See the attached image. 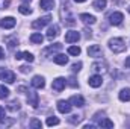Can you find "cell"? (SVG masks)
Returning a JSON list of instances; mask_svg holds the SVG:
<instances>
[{"instance_id": "1", "label": "cell", "mask_w": 130, "mask_h": 129, "mask_svg": "<svg viewBox=\"0 0 130 129\" xmlns=\"http://www.w3.org/2000/svg\"><path fill=\"white\" fill-rule=\"evenodd\" d=\"M109 49L113 52V53H123L126 50V44H124V40L123 38H112L109 41Z\"/></svg>"}, {"instance_id": "2", "label": "cell", "mask_w": 130, "mask_h": 129, "mask_svg": "<svg viewBox=\"0 0 130 129\" xmlns=\"http://www.w3.org/2000/svg\"><path fill=\"white\" fill-rule=\"evenodd\" d=\"M0 79L8 82V84H12L15 82V73L11 71V70H5V68H0Z\"/></svg>"}, {"instance_id": "3", "label": "cell", "mask_w": 130, "mask_h": 129, "mask_svg": "<svg viewBox=\"0 0 130 129\" xmlns=\"http://www.w3.org/2000/svg\"><path fill=\"white\" fill-rule=\"evenodd\" d=\"M50 20H52V15H44V17H41V18H38V20H35L32 23V28L33 29H42L45 24H48L50 23Z\"/></svg>"}, {"instance_id": "4", "label": "cell", "mask_w": 130, "mask_h": 129, "mask_svg": "<svg viewBox=\"0 0 130 129\" xmlns=\"http://www.w3.org/2000/svg\"><path fill=\"white\" fill-rule=\"evenodd\" d=\"M123 20H124L123 12H112V14L109 15V21H110V24H113V26H120V24L123 23Z\"/></svg>"}, {"instance_id": "5", "label": "cell", "mask_w": 130, "mask_h": 129, "mask_svg": "<svg viewBox=\"0 0 130 129\" xmlns=\"http://www.w3.org/2000/svg\"><path fill=\"white\" fill-rule=\"evenodd\" d=\"M15 24H17V20L14 17H5L0 20V26L5 29H12V28H15Z\"/></svg>"}, {"instance_id": "6", "label": "cell", "mask_w": 130, "mask_h": 129, "mask_svg": "<svg viewBox=\"0 0 130 129\" xmlns=\"http://www.w3.org/2000/svg\"><path fill=\"white\" fill-rule=\"evenodd\" d=\"M65 85H67V81H65V78H56L55 81H53V84H52V88L55 90V91H62L65 88Z\"/></svg>"}, {"instance_id": "7", "label": "cell", "mask_w": 130, "mask_h": 129, "mask_svg": "<svg viewBox=\"0 0 130 129\" xmlns=\"http://www.w3.org/2000/svg\"><path fill=\"white\" fill-rule=\"evenodd\" d=\"M71 103H70V100H59L58 102V111L59 112H62V114H68L70 111H71Z\"/></svg>"}, {"instance_id": "8", "label": "cell", "mask_w": 130, "mask_h": 129, "mask_svg": "<svg viewBox=\"0 0 130 129\" xmlns=\"http://www.w3.org/2000/svg\"><path fill=\"white\" fill-rule=\"evenodd\" d=\"M88 84H89V87H92V88H98V87H101V84H103V78H101V74H94V76H91V78L88 79Z\"/></svg>"}, {"instance_id": "9", "label": "cell", "mask_w": 130, "mask_h": 129, "mask_svg": "<svg viewBox=\"0 0 130 129\" xmlns=\"http://www.w3.org/2000/svg\"><path fill=\"white\" fill-rule=\"evenodd\" d=\"M27 103L32 105L33 108H36V106L39 105V96H38V93H35V91H27Z\"/></svg>"}, {"instance_id": "10", "label": "cell", "mask_w": 130, "mask_h": 129, "mask_svg": "<svg viewBox=\"0 0 130 129\" xmlns=\"http://www.w3.org/2000/svg\"><path fill=\"white\" fill-rule=\"evenodd\" d=\"M30 85H32L33 88H36V90H41V88H44V87H45V81H44V78H42V76H33Z\"/></svg>"}, {"instance_id": "11", "label": "cell", "mask_w": 130, "mask_h": 129, "mask_svg": "<svg viewBox=\"0 0 130 129\" xmlns=\"http://www.w3.org/2000/svg\"><path fill=\"white\" fill-rule=\"evenodd\" d=\"M101 53H103V50H101V47L98 44H92L91 47H88V55L92 56V58H100Z\"/></svg>"}, {"instance_id": "12", "label": "cell", "mask_w": 130, "mask_h": 129, "mask_svg": "<svg viewBox=\"0 0 130 129\" xmlns=\"http://www.w3.org/2000/svg\"><path fill=\"white\" fill-rule=\"evenodd\" d=\"M95 73H106L107 71V64H106V61H98V62H94L92 67H91Z\"/></svg>"}, {"instance_id": "13", "label": "cell", "mask_w": 130, "mask_h": 129, "mask_svg": "<svg viewBox=\"0 0 130 129\" xmlns=\"http://www.w3.org/2000/svg\"><path fill=\"white\" fill-rule=\"evenodd\" d=\"M80 40V33L77 31H70L65 33V41L67 43H77Z\"/></svg>"}, {"instance_id": "14", "label": "cell", "mask_w": 130, "mask_h": 129, "mask_svg": "<svg viewBox=\"0 0 130 129\" xmlns=\"http://www.w3.org/2000/svg\"><path fill=\"white\" fill-rule=\"evenodd\" d=\"M70 103L73 106H77V108H82L85 105V99L82 96H71L70 97Z\"/></svg>"}, {"instance_id": "15", "label": "cell", "mask_w": 130, "mask_h": 129, "mask_svg": "<svg viewBox=\"0 0 130 129\" xmlns=\"http://www.w3.org/2000/svg\"><path fill=\"white\" fill-rule=\"evenodd\" d=\"M53 62L58 64V65H65L68 62V56H65L64 53H56L53 56Z\"/></svg>"}, {"instance_id": "16", "label": "cell", "mask_w": 130, "mask_h": 129, "mask_svg": "<svg viewBox=\"0 0 130 129\" xmlns=\"http://www.w3.org/2000/svg\"><path fill=\"white\" fill-rule=\"evenodd\" d=\"M59 35V26L58 24H53V26H50L48 28V31H47V38L52 41L53 38H56Z\"/></svg>"}, {"instance_id": "17", "label": "cell", "mask_w": 130, "mask_h": 129, "mask_svg": "<svg viewBox=\"0 0 130 129\" xmlns=\"http://www.w3.org/2000/svg\"><path fill=\"white\" fill-rule=\"evenodd\" d=\"M39 8L44 11H52L55 8V0H41L39 2Z\"/></svg>"}, {"instance_id": "18", "label": "cell", "mask_w": 130, "mask_h": 129, "mask_svg": "<svg viewBox=\"0 0 130 129\" xmlns=\"http://www.w3.org/2000/svg\"><path fill=\"white\" fill-rule=\"evenodd\" d=\"M80 20L85 23V24H94L97 21V18L91 14H80Z\"/></svg>"}, {"instance_id": "19", "label": "cell", "mask_w": 130, "mask_h": 129, "mask_svg": "<svg viewBox=\"0 0 130 129\" xmlns=\"http://www.w3.org/2000/svg\"><path fill=\"white\" fill-rule=\"evenodd\" d=\"M61 49H62V44H59V43H56L55 46H50V47H47V49H45V50L42 52V55H44V56H47V55H48L50 52H53V53H55V52H59Z\"/></svg>"}, {"instance_id": "20", "label": "cell", "mask_w": 130, "mask_h": 129, "mask_svg": "<svg viewBox=\"0 0 130 129\" xmlns=\"http://www.w3.org/2000/svg\"><path fill=\"white\" fill-rule=\"evenodd\" d=\"M120 100L121 102H129L130 100V88H123L120 91Z\"/></svg>"}, {"instance_id": "21", "label": "cell", "mask_w": 130, "mask_h": 129, "mask_svg": "<svg viewBox=\"0 0 130 129\" xmlns=\"http://www.w3.org/2000/svg\"><path fill=\"white\" fill-rule=\"evenodd\" d=\"M42 41H44V36L41 33H32L30 35V43H33V44H42Z\"/></svg>"}, {"instance_id": "22", "label": "cell", "mask_w": 130, "mask_h": 129, "mask_svg": "<svg viewBox=\"0 0 130 129\" xmlns=\"http://www.w3.org/2000/svg\"><path fill=\"white\" fill-rule=\"evenodd\" d=\"M97 126H100V128H113V122H110L109 119H101Z\"/></svg>"}, {"instance_id": "23", "label": "cell", "mask_w": 130, "mask_h": 129, "mask_svg": "<svg viewBox=\"0 0 130 129\" xmlns=\"http://www.w3.org/2000/svg\"><path fill=\"white\" fill-rule=\"evenodd\" d=\"M106 3H107L106 0H95L92 6H94V9H95V11H103V9L106 8Z\"/></svg>"}, {"instance_id": "24", "label": "cell", "mask_w": 130, "mask_h": 129, "mask_svg": "<svg viewBox=\"0 0 130 129\" xmlns=\"http://www.w3.org/2000/svg\"><path fill=\"white\" fill-rule=\"evenodd\" d=\"M6 43H8V47H9V49H14L15 46H18V40H17V36L6 38Z\"/></svg>"}, {"instance_id": "25", "label": "cell", "mask_w": 130, "mask_h": 129, "mask_svg": "<svg viewBox=\"0 0 130 129\" xmlns=\"http://www.w3.org/2000/svg\"><path fill=\"white\" fill-rule=\"evenodd\" d=\"M68 53L73 55V56H79L80 55V47L79 46H70L68 47Z\"/></svg>"}, {"instance_id": "26", "label": "cell", "mask_w": 130, "mask_h": 129, "mask_svg": "<svg viewBox=\"0 0 130 129\" xmlns=\"http://www.w3.org/2000/svg\"><path fill=\"white\" fill-rule=\"evenodd\" d=\"M21 108V105H20V102L18 100H12L11 103H9V106H8V109L9 111H18Z\"/></svg>"}, {"instance_id": "27", "label": "cell", "mask_w": 130, "mask_h": 129, "mask_svg": "<svg viewBox=\"0 0 130 129\" xmlns=\"http://www.w3.org/2000/svg\"><path fill=\"white\" fill-rule=\"evenodd\" d=\"M18 11H20V14H23V15H29V14H32V9H30L27 5H21V6L18 8Z\"/></svg>"}, {"instance_id": "28", "label": "cell", "mask_w": 130, "mask_h": 129, "mask_svg": "<svg viewBox=\"0 0 130 129\" xmlns=\"http://www.w3.org/2000/svg\"><path fill=\"white\" fill-rule=\"evenodd\" d=\"M47 125L48 126H56V125H59V119L55 117V115H52V117L47 119Z\"/></svg>"}, {"instance_id": "29", "label": "cell", "mask_w": 130, "mask_h": 129, "mask_svg": "<svg viewBox=\"0 0 130 129\" xmlns=\"http://www.w3.org/2000/svg\"><path fill=\"white\" fill-rule=\"evenodd\" d=\"M9 96V90L5 85H0V99H6Z\"/></svg>"}, {"instance_id": "30", "label": "cell", "mask_w": 130, "mask_h": 129, "mask_svg": "<svg viewBox=\"0 0 130 129\" xmlns=\"http://www.w3.org/2000/svg\"><path fill=\"white\" fill-rule=\"evenodd\" d=\"M23 58H24L27 62H33V59H35V56H33L32 53H29V52H23Z\"/></svg>"}, {"instance_id": "31", "label": "cell", "mask_w": 130, "mask_h": 129, "mask_svg": "<svg viewBox=\"0 0 130 129\" xmlns=\"http://www.w3.org/2000/svg\"><path fill=\"white\" fill-rule=\"evenodd\" d=\"M80 120H82V117H80V115H71V117L68 119V122H70V123H73V125H77Z\"/></svg>"}, {"instance_id": "32", "label": "cell", "mask_w": 130, "mask_h": 129, "mask_svg": "<svg viewBox=\"0 0 130 129\" xmlns=\"http://www.w3.org/2000/svg\"><path fill=\"white\" fill-rule=\"evenodd\" d=\"M30 126H32V128H41V126H42V123H41V120H38V119H32Z\"/></svg>"}, {"instance_id": "33", "label": "cell", "mask_w": 130, "mask_h": 129, "mask_svg": "<svg viewBox=\"0 0 130 129\" xmlns=\"http://www.w3.org/2000/svg\"><path fill=\"white\" fill-rule=\"evenodd\" d=\"M5 120H6V111L3 106H0V123H3Z\"/></svg>"}, {"instance_id": "34", "label": "cell", "mask_w": 130, "mask_h": 129, "mask_svg": "<svg viewBox=\"0 0 130 129\" xmlns=\"http://www.w3.org/2000/svg\"><path fill=\"white\" fill-rule=\"evenodd\" d=\"M67 84H68L70 87H73V88H76V87H77V82H76V78H73V76H71V78L68 79V82H67Z\"/></svg>"}, {"instance_id": "35", "label": "cell", "mask_w": 130, "mask_h": 129, "mask_svg": "<svg viewBox=\"0 0 130 129\" xmlns=\"http://www.w3.org/2000/svg\"><path fill=\"white\" fill-rule=\"evenodd\" d=\"M80 68H82V62H76V64L71 65V70L76 73V71H80Z\"/></svg>"}, {"instance_id": "36", "label": "cell", "mask_w": 130, "mask_h": 129, "mask_svg": "<svg viewBox=\"0 0 130 129\" xmlns=\"http://www.w3.org/2000/svg\"><path fill=\"white\" fill-rule=\"evenodd\" d=\"M30 70H32V68L27 67V65H21V67H20V71H21V73H29Z\"/></svg>"}, {"instance_id": "37", "label": "cell", "mask_w": 130, "mask_h": 129, "mask_svg": "<svg viewBox=\"0 0 130 129\" xmlns=\"http://www.w3.org/2000/svg\"><path fill=\"white\" fill-rule=\"evenodd\" d=\"M124 65H126V68H130V56H129V58H126V62H124Z\"/></svg>"}, {"instance_id": "38", "label": "cell", "mask_w": 130, "mask_h": 129, "mask_svg": "<svg viewBox=\"0 0 130 129\" xmlns=\"http://www.w3.org/2000/svg\"><path fill=\"white\" fill-rule=\"evenodd\" d=\"M15 59H17V61L23 59V53H17V55H15Z\"/></svg>"}, {"instance_id": "39", "label": "cell", "mask_w": 130, "mask_h": 129, "mask_svg": "<svg viewBox=\"0 0 130 129\" xmlns=\"http://www.w3.org/2000/svg\"><path fill=\"white\" fill-rule=\"evenodd\" d=\"M5 58V52H3V49L0 47V59H3Z\"/></svg>"}, {"instance_id": "40", "label": "cell", "mask_w": 130, "mask_h": 129, "mask_svg": "<svg viewBox=\"0 0 130 129\" xmlns=\"http://www.w3.org/2000/svg\"><path fill=\"white\" fill-rule=\"evenodd\" d=\"M76 3H83V2H86V0H74Z\"/></svg>"}, {"instance_id": "41", "label": "cell", "mask_w": 130, "mask_h": 129, "mask_svg": "<svg viewBox=\"0 0 130 129\" xmlns=\"http://www.w3.org/2000/svg\"><path fill=\"white\" fill-rule=\"evenodd\" d=\"M23 2H24V3H30L32 0H23Z\"/></svg>"}, {"instance_id": "42", "label": "cell", "mask_w": 130, "mask_h": 129, "mask_svg": "<svg viewBox=\"0 0 130 129\" xmlns=\"http://www.w3.org/2000/svg\"><path fill=\"white\" fill-rule=\"evenodd\" d=\"M129 12H130V6H129Z\"/></svg>"}]
</instances>
